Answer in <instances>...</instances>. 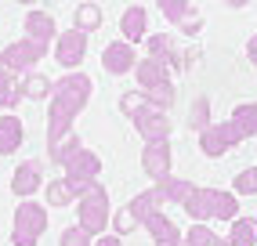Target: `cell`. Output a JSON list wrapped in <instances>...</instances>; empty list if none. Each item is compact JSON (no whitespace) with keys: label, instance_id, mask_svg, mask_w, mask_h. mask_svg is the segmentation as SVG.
<instances>
[{"label":"cell","instance_id":"cell-1","mask_svg":"<svg viewBox=\"0 0 257 246\" xmlns=\"http://www.w3.org/2000/svg\"><path fill=\"white\" fill-rule=\"evenodd\" d=\"M87 101H91V80L83 73H69L55 83V91H51V112H47V149H58L65 142L73 119L83 112Z\"/></svg>","mask_w":257,"mask_h":246},{"label":"cell","instance_id":"cell-2","mask_svg":"<svg viewBox=\"0 0 257 246\" xmlns=\"http://www.w3.org/2000/svg\"><path fill=\"white\" fill-rule=\"evenodd\" d=\"M119 112H123L127 119H134V131H138L145 142H167V138H170V119H167V112L152 109V105H149L138 91H131V94L119 98Z\"/></svg>","mask_w":257,"mask_h":246},{"label":"cell","instance_id":"cell-3","mask_svg":"<svg viewBox=\"0 0 257 246\" xmlns=\"http://www.w3.org/2000/svg\"><path fill=\"white\" fill-rule=\"evenodd\" d=\"M134 76H138V87H142V98L152 105V109L167 112L170 105H174V83H170V69L160 65L156 58H145L134 65Z\"/></svg>","mask_w":257,"mask_h":246},{"label":"cell","instance_id":"cell-4","mask_svg":"<svg viewBox=\"0 0 257 246\" xmlns=\"http://www.w3.org/2000/svg\"><path fill=\"white\" fill-rule=\"evenodd\" d=\"M185 210L196 221H207V217L235 221L239 217V199L232 196V192H221V188H196L192 196L185 199Z\"/></svg>","mask_w":257,"mask_h":246},{"label":"cell","instance_id":"cell-5","mask_svg":"<svg viewBox=\"0 0 257 246\" xmlns=\"http://www.w3.org/2000/svg\"><path fill=\"white\" fill-rule=\"evenodd\" d=\"M160 206H163V196H160V188L152 185V188H145V192H138L119 214L112 217V228H116V235H131L138 224H145L152 214H160Z\"/></svg>","mask_w":257,"mask_h":246},{"label":"cell","instance_id":"cell-6","mask_svg":"<svg viewBox=\"0 0 257 246\" xmlns=\"http://www.w3.org/2000/svg\"><path fill=\"white\" fill-rule=\"evenodd\" d=\"M47 228V206L26 199L19 210H15V221H11V242L15 246H37L40 235Z\"/></svg>","mask_w":257,"mask_h":246},{"label":"cell","instance_id":"cell-7","mask_svg":"<svg viewBox=\"0 0 257 246\" xmlns=\"http://www.w3.org/2000/svg\"><path fill=\"white\" fill-rule=\"evenodd\" d=\"M76 214H80V228L87 235H101V232H105V224L112 221V214H109V192L101 185H94L87 196L76 203Z\"/></svg>","mask_w":257,"mask_h":246},{"label":"cell","instance_id":"cell-8","mask_svg":"<svg viewBox=\"0 0 257 246\" xmlns=\"http://www.w3.org/2000/svg\"><path fill=\"white\" fill-rule=\"evenodd\" d=\"M145 44H149V58H156L160 65L174 69V73H188V69H192V62H196L192 51L178 47V40L170 37V33H149Z\"/></svg>","mask_w":257,"mask_h":246},{"label":"cell","instance_id":"cell-9","mask_svg":"<svg viewBox=\"0 0 257 246\" xmlns=\"http://www.w3.org/2000/svg\"><path fill=\"white\" fill-rule=\"evenodd\" d=\"M47 55L44 47H37L33 40H15V44H8L4 51H0V69L4 73H11V76H29V73H37V62Z\"/></svg>","mask_w":257,"mask_h":246},{"label":"cell","instance_id":"cell-10","mask_svg":"<svg viewBox=\"0 0 257 246\" xmlns=\"http://www.w3.org/2000/svg\"><path fill=\"white\" fill-rule=\"evenodd\" d=\"M83 55H87V33H80L76 26L69 33H58V40H55V62L62 69H76L83 62Z\"/></svg>","mask_w":257,"mask_h":246},{"label":"cell","instance_id":"cell-11","mask_svg":"<svg viewBox=\"0 0 257 246\" xmlns=\"http://www.w3.org/2000/svg\"><path fill=\"white\" fill-rule=\"evenodd\" d=\"M239 145V134H235V127L225 119V123H210L207 131L199 134V149H203V156H225L228 149H235Z\"/></svg>","mask_w":257,"mask_h":246},{"label":"cell","instance_id":"cell-12","mask_svg":"<svg viewBox=\"0 0 257 246\" xmlns=\"http://www.w3.org/2000/svg\"><path fill=\"white\" fill-rule=\"evenodd\" d=\"M142 170L152 181H167L170 178V142H145L142 149Z\"/></svg>","mask_w":257,"mask_h":246},{"label":"cell","instance_id":"cell-13","mask_svg":"<svg viewBox=\"0 0 257 246\" xmlns=\"http://www.w3.org/2000/svg\"><path fill=\"white\" fill-rule=\"evenodd\" d=\"M142 58H138V51H134V44H127V40H112L105 51H101V65L109 69V73H131L134 65H138Z\"/></svg>","mask_w":257,"mask_h":246},{"label":"cell","instance_id":"cell-14","mask_svg":"<svg viewBox=\"0 0 257 246\" xmlns=\"http://www.w3.org/2000/svg\"><path fill=\"white\" fill-rule=\"evenodd\" d=\"M26 40H33L37 47H51L58 40V33H55V19H51L47 11H26Z\"/></svg>","mask_w":257,"mask_h":246},{"label":"cell","instance_id":"cell-15","mask_svg":"<svg viewBox=\"0 0 257 246\" xmlns=\"http://www.w3.org/2000/svg\"><path fill=\"white\" fill-rule=\"evenodd\" d=\"M40 181H44V163L40 160H26L19 170L11 174V192H15V196H22V199H29L33 192L40 188Z\"/></svg>","mask_w":257,"mask_h":246},{"label":"cell","instance_id":"cell-16","mask_svg":"<svg viewBox=\"0 0 257 246\" xmlns=\"http://www.w3.org/2000/svg\"><path fill=\"white\" fill-rule=\"evenodd\" d=\"M119 33H123L127 44H138V40H149V11L142 4L127 8L119 15Z\"/></svg>","mask_w":257,"mask_h":246},{"label":"cell","instance_id":"cell-17","mask_svg":"<svg viewBox=\"0 0 257 246\" xmlns=\"http://www.w3.org/2000/svg\"><path fill=\"white\" fill-rule=\"evenodd\" d=\"M145 232L156 239V246H185V235L178 232V224L170 221L167 214H152L145 221Z\"/></svg>","mask_w":257,"mask_h":246},{"label":"cell","instance_id":"cell-18","mask_svg":"<svg viewBox=\"0 0 257 246\" xmlns=\"http://www.w3.org/2000/svg\"><path fill=\"white\" fill-rule=\"evenodd\" d=\"M19 149H22V119L8 112L0 119V156H11Z\"/></svg>","mask_w":257,"mask_h":246},{"label":"cell","instance_id":"cell-19","mask_svg":"<svg viewBox=\"0 0 257 246\" xmlns=\"http://www.w3.org/2000/svg\"><path fill=\"white\" fill-rule=\"evenodd\" d=\"M232 127H235V134H239V142L243 138H253L257 134V101H246V105H235L232 109Z\"/></svg>","mask_w":257,"mask_h":246},{"label":"cell","instance_id":"cell-20","mask_svg":"<svg viewBox=\"0 0 257 246\" xmlns=\"http://www.w3.org/2000/svg\"><path fill=\"white\" fill-rule=\"evenodd\" d=\"M228 246H257V217H235L228 232Z\"/></svg>","mask_w":257,"mask_h":246},{"label":"cell","instance_id":"cell-21","mask_svg":"<svg viewBox=\"0 0 257 246\" xmlns=\"http://www.w3.org/2000/svg\"><path fill=\"white\" fill-rule=\"evenodd\" d=\"M156 188H160L163 203H181V206H185V199L196 192V185H192V181H181V178H167V181H160Z\"/></svg>","mask_w":257,"mask_h":246},{"label":"cell","instance_id":"cell-22","mask_svg":"<svg viewBox=\"0 0 257 246\" xmlns=\"http://www.w3.org/2000/svg\"><path fill=\"white\" fill-rule=\"evenodd\" d=\"M51 91H55V83H51L44 73H29V76H22V98L44 101V98H51Z\"/></svg>","mask_w":257,"mask_h":246},{"label":"cell","instance_id":"cell-23","mask_svg":"<svg viewBox=\"0 0 257 246\" xmlns=\"http://www.w3.org/2000/svg\"><path fill=\"white\" fill-rule=\"evenodd\" d=\"M22 101V80H15L11 73H4L0 69V109H15V105Z\"/></svg>","mask_w":257,"mask_h":246},{"label":"cell","instance_id":"cell-24","mask_svg":"<svg viewBox=\"0 0 257 246\" xmlns=\"http://www.w3.org/2000/svg\"><path fill=\"white\" fill-rule=\"evenodd\" d=\"M185 246H228V239L214 235L207 224H196V228H188V232H185Z\"/></svg>","mask_w":257,"mask_h":246},{"label":"cell","instance_id":"cell-25","mask_svg":"<svg viewBox=\"0 0 257 246\" xmlns=\"http://www.w3.org/2000/svg\"><path fill=\"white\" fill-rule=\"evenodd\" d=\"M69 203H76V192L69 188L65 178H58V181L47 185V206H69Z\"/></svg>","mask_w":257,"mask_h":246},{"label":"cell","instance_id":"cell-26","mask_svg":"<svg viewBox=\"0 0 257 246\" xmlns=\"http://www.w3.org/2000/svg\"><path fill=\"white\" fill-rule=\"evenodd\" d=\"M98 26H101L98 4H80V8H76V29H80V33H94Z\"/></svg>","mask_w":257,"mask_h":246},{"label":"cell","instance_id":"cell-27","mask_svg":"<svg viewBox=\"0 0 257 246\" xmlns=\"http://www.w3.org/2000/svg\"><path fill=\"white\" fill-rule=\"evenodd\" d=\"M83 152V142H80V138L76 134H69V138H65V142L58 145V149H51V160H55V163H69V160H76V156Z\"/></svg>","mask_w":257,"mask_h":246},{"label":"cell","instance_id":"cell-28","mask_svg":"<svg viewBox=\"0 0 257 246\" xmlns=\"http://www.w3.org/2000/svg\"><path fill=\"white\" fill-rule=\"evenodd\" d=\"M163 15H167V19L170 22H188V26H192V22H199V11H196V4H163Z\"/></svg>","mask_w":257,"mask_h":246},{"label":"cell","instance_id":"cell-29","mask_svg":"<svg viewBox=\"0 0 257 246\" xmlns=\"http://www.w3.org/2000/svg\"><path fill=\"white\" fill-rule=\"evenodd\" d=\"M188 127H196L199 134L210 127V101H207V98H196V101H192V112H188Z\"/></svg>","mask_w":257,"mask_h":246},{"label":"cell","instance_id":"cell-30","mask_svg":"<svg viewBox=\"0 0 257 246\" xmlns=\"http://www.w3.org/2000/svg\"><path fill=\"white\" fill-rule=\"evenodd\" d=\"M235 192L239 196H257V167H246L235 174Z\"/></svg>","mask_w":257,"mask_h":246},{"label":"cell","instance_id":"cell-31","mask_svg":"<svg viewBox=\"0 0 257 246\" xmlns=\"http://www.w3.org/2000/svg\"><path fill=\"white\" fill-rule=\"evenodd\" d=\"M91 239L94 235H87L80 224H73V228H65V232L58 235V246H91Z\"/></svg>","mask_w":257,"mask_h":246},{"label":"cell","instance_id":"cell-32","mask_svg":"<svg viewBox=\"0 0 257 246\" xmlns=\"http://www.w3.org/2000/svg\"><path fill=\"white\" fill-rule=\"evenodd\" d=\"M94 246H123V242H119V235H98Z\"/></svg>","mask_w":257,"mask_h":246},{"label":"cell","instance_id":"cell-33","mask_svg":"<svg viewBox=\"0 0 257 246\" xmlns=\"http://www.w3.org/2000/svg\"><path fill=\"white\" fill-rule=\"evenodd\" d=\"M246 58L257 65V37H250V44H246Z\"/></svg>","mask_w":257,"mask_h":246}]
</instances>
